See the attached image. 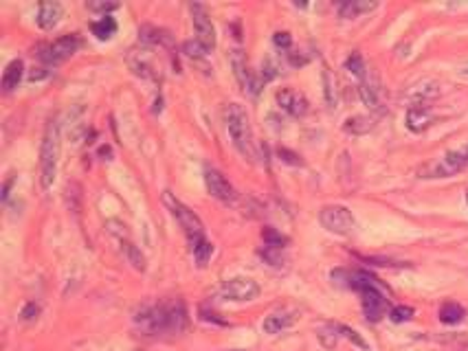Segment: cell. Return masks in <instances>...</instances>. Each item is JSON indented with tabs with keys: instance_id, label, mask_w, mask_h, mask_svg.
I'll list each match as a JSON object with an SVG mask.
<instances>
[{
	"instance_id": "cell-10",
	"label": "cell",
	"mask_w": 468,
	"mask_h": 351,
	"mask_svg": "<svg viewBox=\"0 0 468 351\" xmlns=\"http://www.w3.org/2000/svg\"><path fill=\"white\" fill-rule=\"evenodd\" d=\"M189 11H191V23L196 29V40L207 49V53H211L215 49V29L207 9L201 3H194L189 5Z\"/></svg>"
},
{
	"instance_id": "cell-2",
	"label": "cell",
	"mask_w": 468,
	"mask_h": 351,
	"mask_svg": "<svg viewBox=\"0 0 468 351\" xmlns=\"http://www.w3.org/2000/svg\"><path fill=\"white\" fill-rule=\"evenodd\" d=\"M163 202L165 207L170 209L172 217L178 222V226L183 229L185 237H187V244L194 253V260L198 266H207V262L211 260L213 255V244L207 239V233H205V224L201 222V217H198L187 205H183L181 200L174 198L170 191H165L163 196Z\"/></svg>"
},
{
	"instance_id": "cell-27",
	"label": "cell",
	"mask_w": 468,
	"mask_h": 351,
	"mask_svg": "<svg viewBox=\"0 0 468 351\" xmlns=\"http://www.w3.org/2000/svg\"><path fill=\"white\" fill-rule=\"evenodd\" d=\"M413 307H409V305H398V307H391L389 309V319H391V323H407V321H411L413 319Z\"/></svg>"
},
{
	"instance_id": "cell-20",
	"label": "cell",
	"mask_w": 468,
	"mask_h": 351,
	"mask_svg": "<svg viewBox=\"0 0 468 351\" xmlns=\"http://www.w3.org/2000/svg\"><path fill=\"white\" fill-rule=\"evenodd\" d=\"M91 31H93V35L97 40H110L113 35L117 33V20L113 15H101L99 20H95L93 25H91Z\"/></svg>"
},
{
	"instance_id": "cell-26",
	"label": "cell",
	"mask_w": 468,
	"mask_h": 351,
	"mask_svg": "<svg viewBox=\"0 0 468 351\" xmlns=\"http://www.w3.org/2000/svg\"><path fill=\"white\" fill-rule=\"evenodd\" d=\"M358 92H361V99H363V103L369 108V110H376L378 108V92H376V88L367 82V77L358 84Z\"/></svg>"
},
{
	"instance_id": "cell-33",
	"label": "cell",
	"mask_w": 468,
	"mask_h": 351,
	"mask_svg": "<svg viewBox=\"0 0 468 351\" xmlns=\"http://www.w3.org/2000/svg\"><path fill=\"white\" fill-rule=\"evenodd\" d=\"M119 5L117 3H88V9L91 11H101L103 15H110L108 11H115Z\"/></svg>"
},
{
	"instance_id": "cell-1",
	"label": "cell",
	"mask_w": 468,
	"mask_h": 351,
	"mask_svg": "<svg viewBox=\"0 0 468 351\" xmlns=\"http://www.w3.org/2000/svg\"><path fill=\"white\" fill-rule=\"evenodd\" d=\"M187 307L181 299L174 301H160L152 305H143L134 314V325L146 336H174L181 334L187 327Z\"/></svg>"
},
{
	"instance_id": "cell-14",
	"label": "cell",
	"mask_w": 468,
	"mask_h": 351,
	"mask_svg": "<svg viewBox=\"0 0 468 351\" xmlns=\"http://www.w3.org/2000/svg\"><path fill=\"white\" fill-rule=\"evenodd\" d=\"M297 321V314L293 309H277L273 314H268L262 323V329L266 331L268 336H275V334H282L288 327H293Z\"/></svg>"
},
{
	"instance_id": "cell-8",
	"label": "cell",
	"mask_w": 468,
	"mask_h": 351,
	"mask_svg": "<svg viewBox=\"0 0 468 351\" xmlns=\"http://www.w3.org/2000/svg\"><path fill=\"white\" fill-rule=\"evenodd\" d=\"M319 222L321 226L334 233V235H350L352 229H354V215L348 207H341V205H330V207H323L319 211Z\"/></svg>"
},
{
	"instance_id": "cell-36",
	"label": "cell",
	"mask_w": 468,
	"mask_h": 351,
	"mask_svg": "<svg viewBox=\"0 0 468 351\" xmlns=\"http://www.w3.org/2000/svg\"><path fill=\"white\" fill-rule=\"evenodd\" d=\"M464 72H466V75H468V66H464Z\"/></svg>"
},
{
	"instance_id": "cell-11",
	"label": "cell",
	"mask_w": 468,
	"mask_h": 351,
	"mask_svg": "<svg viewBox=\"0 0 468 351\" xmlns=\"http://www.w3.org/2000/svg\"><path fill=\"white\" fill-rule=\"evenodd\" d=\"M231 66H233V72H236V77H238L240 86L248 92V95L258 97V95H260V90H262L264 79H260V77L255 75V72L248 68V62H246L244 53H242L240 49H238V51H233V55H231Z\"/></svg>"
},
{
	"instance_id": "cell-15",
	"label": "cell",
	"mask_w": 468,
	"mask_h": 351,
	"mask_svg": "<svg viewBox=\"0 0 468 351\" xmlns=\"http://www.w3.org/2000/svg\"><path fill=\"white\" fill-rule=\"evenodd\" d=\"M409 132H424L426 127L434 123V115H431V108L424 106V103H413L409 110H407V119H405Z\"/></svg>"
},
{
	"instance_id": "cell-21",
	"label": "cell",
	"mask_w": 468,
	"mask_h": 351,
	"mask_svg": "<svg viewBox=\"0 0 468 351\" xmlns=\"http://www.w3.org/2000/svg\"><path fill=\"white\" fill-rule=\"evenodd\" d=\"M119 244H121V253L125 255V260H128L132 264V268L137 270H146V257H143V253L130 242V239H123V235L119 237Z\"/></svg>"
},
{
	"instance_id": "cell-34",
	"label": "cell",
	"mask_w": 468,
	"mask_h": 351,
	"mask_svg": "<svg viewBox=\"0 0 468 351\" xmlns=\"http://www.w3.org/2000/svg\"><path fill=\"white\" fill-rule=\"evenodd\" d=\"M323 82H326V101L330 103V108H334L336 99H334V95H332V84H330V75H328V72H323Z\"/></svg>"
},
{
	"instance_id": "cell-6",
	"label": "cell",
	"mask_w": 468,
	"mask_h": 351,
	"mask_svg": "<svg viewBox=\"0 0 468 351\" xmlns=\"http://www.w3.org/2000/svg\"><path fill=\"white\" fill-rule=\"evenodd\" d=\"M468 167V143H464L457 150L446 152L436 162L426 165L420 170V178H451Z\"/></svg>"
},
{
	"instance_id": "cell-9",
	"label": "cell",
	"mask_w": 468,
	"mask_h": 351,
	"mask_svg": "<svg viewBox=\"0 0 468 351\" xmlns=\"http://www.w3.org/2000/svg\"><path fill=\"white\" fill-rule=\"evenodd\" d=\"M220 297L236 303L253 301L260 297V286L253 279H248V276H231L220 286Z\"/></svg>"
},
{
	"instance_id": "cell-4",
	"label": "cell",
	"mask_w": 468,
	"mask_h": 351,
	"mask_svg": "<svg viewBox=\"0 0 468 351\" xmlns=\"http://www.w3.org/2000/svg\"><path fill=\"white\" fill-rule=\"evenodd\" d=\"M224 123H227L229 136H231L233 145H236V150L242 156L255 160L258 147L253 141V130H251V121H248L246 110L240 103H229L224 108Z\"/></svg>"
},
{
	"instance_id": "cell-28",
	"label": "cell",
	"mask_w": 468,
	"mask_h": 351,
	"mask_svg": "<svg viewBox=\"0 0 468 351\" xmlns=\"http://www.w3.org/2000/svg\"><path fill=\"white\" fill-rule=\"evenodd\" d=\"M260 255L264 257V262L268 264V266H273V268H282L284 266V255H282V250L279 248H262L260 250Z\"/></svg>"
},
{
	"instance_id": "cell-31",
	"label": "cell",
	"mask_w": 468,
	"mask_h": 351,
	"mask_svg": "<svg viewBox=\"0 0 468 351\" xmlns=\"http://www.w3.org/2000/svg\"><path fill=\"white\" fill-rule=\"evenodd\" d=\"M277 154H279V158L284 160V162H288V165H301V158L295 154V152H291V150H286V147H279L277 150Z\"/></svg>"
},
{
	"instance_id": "cell-23",
	"label": "cell",
	"mask_w": 468,
	"mask_h": 351,
	"mask_svg": "<svg viewBox=\"0 0 468 351\" xmlns=\"http://www.w3.org/2000/svg\"><path fill=\"white\" fill-rule=\"evenodd\" d=\"M334 325V329H336V334L339 336H343V338H348L350 343H354L358 349H363V351H369V343L358 334L356 329H352V327H348V325H341V323H332Z\"/></svg>"
},
{
	"instance_id": "cell-19",
	"label": "cell",
	"mask_w": 468,
	"mask_h": 351,
	"mask_svg": "<svg viewBox=\"0 0 468 351\" xmlns=\"http://www.w3.org/2000/svg\"><path fill=\"white\" fill-rule=\"evenodd\" d=\"M438 317H440V321L444 325H457V323H462L466 319V309H464V305H460L455 301H446L440 307Z\"/></svg>"
},
{
	"instance_id": "cell-16",
	"label": "cell",
	"mask_w": 468,
	"mask_h": 351,
	"mask_svg": "<svg viewBox=\"0 0 468 351\" xmlns=\"http://www.w3.org/2000/svg\"><path fill=\"white\" fill-rule=\"evenodd\" d=\"M62 5L60 3H40L38 7V15H35V23L42 31H51L56 29L62 20Z\"/></svg>"
},
{
	"instance_id": "cell-30",
	"label": "cell",
	"mask_w": 468,
	"mask_h": 351,
	"mask_svg": "<svg viewBox=\"0 0 468 351\" xmlns=\"http://www.w3.org/2000/svg\"><path fill=\"white\" fill-rule=\"evenodd\" d=\"M273 42H275V46H277V49L288 51V49L293 46V35L288 33V31H277V33L273 35Z\"/></svg>"
},
{
	"instance_id": "cell-32",
	"label": "cell",
	"mask_w": 468,
	"mask_h": 351,
	"mask_svg": "<svg viewBox=\"0 0 468 351\" xmlns=\"http://www.w3.org/2000/svg\"><path fill=\"white\" fill-rule=\"evenodd\" d=\"M38 314H40V305L31 301V303H27L25 309H23V319H25V321H35V319H38Z\"/></svg>"
},
{
	"instance_id": "cell-17",
	"label": "cell",
	"mask_w": 468,
	"mask_h": 351,
	"mask_svg": "<svg viewBox=\"0 0 468 351\" xmlns=\"http://www.w3.org/2000/svg\"><path fill=\"white\" fill-rule=\"evenodd\" d=\"M23 77H25V64H23V60H11L9 64H7V68H5V72H3V82H0V86H3V92H13L18 86H20V82H23Z\"/></svg>"
},
{
	"instance_id": "cell-13",
	"label": "cell",
	"mask_w": 468,
	"mask_h": 351,
	"mask_svg": "<svg viewBox=\"0 0 468 351\" xmlns=\"http://www.w3.org/2000/svg\"><path fill=\"white\" fill-rule=\"evenodd\" d=\"M275 99H277V106L291 117H303L308 113V99L293 88H282L275 95Z\"/></svg>"
},
{
	"instance_id": "cell-18",
	"label": "cell",
	"mask_w": 468,
	"mask_h": 351,
	"mask_svg": "<svg viewBox=\"0 0 468 351\" xmlns=\"http://www.w3.org/2000/svg\"><path fill=\"white\" fill-rule=\"evenodd\" d=\"M378 7V3H367V0H346V3H339L336 11L341 18L346 20H352V18H358L361 13H369Z\"/></svg>"
},
{
	"instance_id": "cell-7",
	"label": "cell",
	"mask_w": 468,
	"mask_h": 351,
	"mask_svg": "<svg viewBox=\"0 0 468 351\" xmlns=\"http://www.w3.org/2000/svg\"><path fill=\"white\" fill-rule=\"evenodd\" d=\"M80 46H82L80 35H75V33L62 35V38H58V40H53L51 44L42 46L40 53H38V58L46 66H58V64L66 62L68 58H73V55L80 51Z\"/></svg>"
},
{
	"instance_id": "cell-35",
	"label": "cell",
	"mask_w": 468,
	"mask_h": 351,
	"mask_svg": "<svg viewBox=\"0 0 468 351\" xmlns=\"http://www.w3.org/2000/svg\"><path fill=\"white\" fill-rule=\"evenodd\" d=\"M11 182H13V178H9L7 182H5V187H3V200L7 202V198H9V189H11Z\"/></svg>"
},
{
	"instance_id": "cell-37",
	"label": "cell",
	"mask_w": 468,
	"mask_h": 351,
	"mask_svg": "<svg viewBox=\"0 0 468 351\" xmlns=\"http://www.w3.org/2000/svg\"><path fill=\"white\" fill-rule=\"evenodd\" d=\"M466 205H468V191H466Z\"/></svg>"
},
{
	"instance_id": "cell-29",
	"label": "cell",
	"mask_w": 468,
	"mask_h": 351,
	"mask_svg": "<svg viewBox=\"0 0 468 351\" xmlns=\"http://www.w3.org/2000/svg\"><path fill=\"white\" fill-rule=\"evenodd\" d=\"M183 49H185V55H187V58H191V60H201V58H205V55H207V49L198 40L196 42H185Z\"/></svg>"
},
{
	"instance_id": "cell-25",
	"label": "cell",
	"mask_w": 468,
	"mask_h": 351,
	"mask_svg": "<svg viewBox=\"0 0 468 351\" xmlns=\"http://www.w3.org/2000/svg\"><path fill=\"white\" fill-rule=\"evenodd\" d=\"M372 127H374L372 119H367V117H352V119L346 121L343 130L350 132V134H365V132L372 130Z\"/></svg>"
},
{
	"instance_id": "cell-22",
	"label": "cell",
	"mask_w": 468,
	"mask_h": 351,
	"mask_svg": "<svg viewBox=\"0 0 468 351\" xmlns=\"http://www.w3.org/2000/svg\"><path fill=\"white\" fill-rule=\"evenodd\" d=\"M262 239H264V246L266 248H279V250H284L286 246H288V237L286 235H282L277 229H273V226H264L262 229Z\"/></svg>"
},
{
	"instance_id": "cell-24",
	"label": "cell",
	"mask_w": 468,
	"mask_h": 351,
	"mask_svg": "<svg viewBox=\"0 0 468 351\" xmlns=\"http://www.w3.org/2000/svg\"><path fill=\"white\" fill-rule=\"evenodd\" d=\"M346 70H350L354 77H358V79H365L367 77V66H365V60H363V55L361 53H352L350 58L346 60Z\"/></svg>"
},
{
	"instance_id": "cell-12",
	"label": "cell",
	"mask_w": 468,
	"mask_h": 351,
	"mask_svg": "<svg viewBox=\"0 0 468 351\" xmlns=\"http://www.w3.org/2000/svg\"><path fill=\"white\" fill-rule=\"evenodd\" d=\"M205 184H207V191L215 198L224 202V205H231V202H236V189H233V184L227 180V176L218 170L213 167H207L205 170Z\"/></svg>"
},
{
	"instance_id": "cell-5",
	"label": "cell",
	"mask_w": 468,
	"mask_h": 351,
	"mask_svg": "<svg viewBox=\"0 0 468 351\" xmlns=\"http://www.w3.org/2000/svg\"><path fill=\"white\" fill-rule=\"evenodd\" d=\"M58 160H60V123L58 119H49L46 130L40 143V184L49 191L58 176Z\"/></svg>"
},
{
	"instance_id": "cell-3",
	"label": "cell",
	"mask_w": 468,
	"mask_h": 351,
	"mask_svg": "<svg viewBox=\"0 0 468 351\" xmlns=\"http://www.w3.org/2000/svg\"><path fill=\"white\" fill-rule=\"evenodd\" d=\"M348 288L356 290L361 294V305H363V314L369 323H378L381 321L387 309H389V301L387 297L378 288V279L372 276L369 272L356 270L348 274Z\"/></svg>"
}]
</instances>
